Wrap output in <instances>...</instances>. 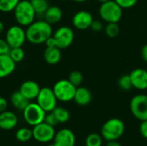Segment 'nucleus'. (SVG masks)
I'll return each instance as SVG.
<instances>
[{
    "label": "nucleus",
    "instance_id": "nucleus-23",
    "mask_svg": "<svg viewBox=\"0 0 147 146\" xmlns=\"http://www.w3.org/2000/svg\"><path fill=\"white\" fill-rule=\"evenodd\" d=\"M59 123H65L70 120V113L67 109L63 107H56L53 111Z\"/></svg>",
    "mask_w": 147,
    "mask_h": 146
},
{
    "label": "nucleus",
    "instance_id": "nucleus-18",
    "mask_svg": "<svg viewBox=\"0 0 147 146\" xmlns=\"http://www.w3.org/2000/svg\"><path fill=\"white\" fill-rule=\"evenodd\" d=\"M73 100L79 106H86L90 103L92 100V94L89 89L79 86L76 89Z\"/></svg>",
    "mask_w": 147,
    "mask_h": 146
},
{
    "label": "nucleus",
    "instance_id": "nucleus-11",
    "mask_svg": "<svg viewBox=\"0 0 147 146\" xmlns=\"http://www.w3.org/2000/svg\"><path fill=\"white\" fill-rule=\"evenodd\" d=\"M53 36L56 40L57 47L59 49H65L69 47L74 40V32L67 26L59 28Z\"/></svg>",
    "mask_w": 147,
    "mask_h": 146
},
{
    "label": "nucleus",
    "instance_id": "nucleus-43",
    "mask_svg": "<svg viewBox=\"0 0 147 146\" xmlns=\"http://www.w3.org/2000/svg\"><path fill=\"white\" fill-rule=\"evenodd\" d=\"M47 146H56L54 145V143H51V144H49Z\"/></svg>",
    "mask_w": 147,
    "mask_h": 146
},
{
    "label": "nucleus",
    "instance_id": "nucleus-19",
    "mask_svg": "<svg viewBox=\"0 0 147 146\" xmlns=\"http://www.w3.org/2000/svg\"><path fill=\"white\" fill-rule=\"evenodd\" d=\"M62 16L63 12L59 6H49L43 15L44 20L51 25L58 23L62 19Z\"/></svg>",
    "mask_w": 147,
    "mask_h": 146
},
{
    "label": "nucleus",
    "instance_id": "nucleus-32",
    "mask_svg": "<svg viewBox=\"0 0 147 146\" xmlns=\"http://www.w3.org/2000/svg\"><path fill=\"white\" fill-rule=\"evenodd\" d=\"M122 9H130L134 7L138 0H115Z\"/></svg>",
    "mask_w": 147,
    "mask_h": 146
},
{
    "label": "nucleus",
    "instance_id": "nucleus-35",
    "mask_svg": "<svg viewBox=\"0 0 147 146\" xmlns=\"http://www.w3.org/2000/svg\"><path fill=\"white\" fill-rule=\"evenodd\" d=\"M140 132L142 137L147 139V120L141 121V124L140 126Z\"/></svg>",
    "mask_w": 147,
    "mask_h": 146
},
{
    "label": "nucleus",
    "instance_id": "nucleus-20",
    "mask_svg": "<svg viewBox=\"0 0 147 146\" xmlns=\"http://www.w3.org/2000/svg\"><path fill=\"white\" fill-rule=\"evenodd\" d=\"M61 49L57 46L47 47L44 52V59L48 65H57L61 59Z\"/></svg>",
    "mask_w": 147,
    "mask_h": 146
},
{
    "label": "nucleus",
    "instance_id": "nucleus-10",
    "mask_svg": "<svg viewBox=\"0 0 147 146\" xmlns=\"http://www.w3.org/2000/svg\"><path fill=\"white\" fill-rule=\"evenodd\" d=\"M32 131L33 138L40 143H48L53 140L56 134L54 127L47 124L46 122H42L34 126Z\"/></svg>",
    "mask_w": 147,
    "mask_h": 146
},
{
    "label": "nucleus",
    "instance_id": "nucleus-2",
    "mask_svg": "<svg viewBox=\"0 0 147 146\" xmlns=\"http://www.w3.org/2000/svg\"><path fill=\"white\" fill-rule=\"evenodd\" d=\"M16 22L22 27H28L34 22L36 14L29 0H20L14 9Z\"/></svg>",
    "mask_w": 147,
    "mask_h": 146
},
{
    "label": "nucleus",
    "instance_id": "nucleus-13",
    "mask_svg": "<svg viewBox=\"0 0 147 146\" xmlns=\"http://www.w3.org/2000/svg\"><path fill=\"white\" fill-rule=\"evenodd\" d=\"M53 143L56 146H75L76 137L71 130L64 128L56 133Z\"/></svg>",
    "mask_w": 147,
    "mask_h": 146
},
{
    "label": "nucleus",
    "instance_id": "nucleus-29",
    "mask_svg": "<svg viewBox=\"0 0 147 146\" xmlns=\"http://www.w3.org/2000/svg\"><path fill=\"white\" fill-rule=\"evenodd\" d=\"M9 55L16 63H19L24 59L25 53L22 47H14L10 49Z\"/></svg>",
    "mask_w": 147,
    "mask_h": 146
},
{
    "label": "nucleus",
    "instance_id": "nucleus-15",
    "mask_svg": "<svg viewBox=\"0 0 147 146\" xmlns=\"http://www.w3.org/2000/svg\"><path fill=\"white\" fill-rule=\"evenodd\" d=\"M40 90V85L36 82L32 80H28L23 82L19 89V91L29 101L36 99Z\"/></svg>",
    "mask_w": 147,
    "mask_h": 146
},
{
    "label": "nucleus",
    "instance_id": "nucleus-7",
    "mask_svg": "<svg viewBox=\"0 0 147 146\" xmlns=\"http://www.w3.org/2000/svg\"><path fill=\"white\" fill-rule=\"evenodd\" d=\"M132 114L139 120H147V95L139 94L134 96L130 102Z\"/></svg>",
    "mask_w": 147,
    "mask_h": 146
},
{
    "label": "nucleus",
    "instance_id": "nucleus-3",
    "mask_svg": "<svg viewBox=\"0 0 147 146\" xmlns=\"http://www.w3.org/2000/svg\"><path fill=\"white\" fill-rule=\"evenodd\" d=\"M125 132L124 122L117 118H112L107 120L101 130L102 137L107 141L117 140Z\"/></svg>",
    "mask_w": 147,
    "mask_h": 146
},
{
    "label": "nucleus",
    "instance_id": "nucleus-44",
    "mask_svg": "<svg viewBox=\"0 0 147 146\" xmlns=\"http://www.w3.org/2000/svg\"><path fill=\"white\" fill-rule=\"evenodd\" d=\"M146 70H147V69H146Z\"/></svg>",
    "mask_w": 147,
    "mask_h": 146
},
{
    "label": "nucleus",
    "instance_id": "nucleus-14",
    "mask_svg": "<svg viewBox=\"0 0 147 146\" xmlns=\"http://www.w3.org/2000/svg\"><path fill=\"white\" fill-rule=\"evenodd\" d=\"M133 88H135L139 90L147 89V70L143 68H136L131 71L129 74Z\"/></svg>",
    "mask_w": 147,
    "mask_h": 146
},
{
    "label": "nucleus",
    "instance_id": "nucleus-38",
    "mask_svg": "<svg viewBox=\"0 0 147 146\" xmlns=\"http://www.w3.org/2000/svg\"><path fill=\"white\" fill-rule=\"evenodd\" d=\"M141 57L144 61L147 62V44H146L141 49Z\"/></svg>",
    "mask_w": 147,
    "mask_h": 146
},
{
    "label": "nucleus",
    "instance_id": "nucleus-27",
    "mask_svg": "<svg viewBox=\"0 0 147 146\" xmlns=\"http://www.w3.org/2000/svg\"><path fill=\"white\" fill-rule=\"evenodd\" d=\"M118 86L124 91H128L133 88L132 80L129 74H124L118 79Z\"/></svg>",
    "mask_w": 147,
    "mask_h": 146
},
{
    "label": "nucleus",
    "instance_id": "nucleus-8",
    "mask_svg": "<svg viewBox=\"0 0 147 146\" xmlns=\"http://www.w3.org/2000/svg\"><path fill=\"white\" fill-rule=\"evenodd\" d=\"M58 99L53 90L48 87L41 88L36 98V102L47 113L52 112L57 107Z\"/></svg>",
    "mask_w": 147,
    "mask_h": 146
},
{
    "label": "nucleus",
    "instance_id": "nucleus-40",
    "mask_svg": "<svg viewBox=\"0 0 147 146\" xmlns=\"http://www.w3.org/2000/svg\"><path fill=\"white\" fill-rule=\"evenodd\" d=\"M3 30H4V24L3 23L2 21H0V34L3 32Z\"/></svg>",
    "mask_w": 147,
    "mask_h": 146
},
{
    "label": "nucleus",
    "instance_id": "nucleus-31",
    "mask_svg": "<svg viewBox=\"0 0 147 146\" xmlns=\"http://www.w3.org/2000/svg\"><path fill=\"white\" fill-rule=\"evenodd\" d=\"M44 122H46L47 124H48V125H50V126H52L53 127L56 126L58 124H59L53 112H48L46 114L45 119H44Z\"/></svg>",
    "mask_w": 147,
    "mask_h": 146
},
{
    "label": "nucleus",
    "instance_id": "nucleus-6",
    "mask_svg": "<svg viewBox=\"0 0 147 146\" xmlns=\"http://www.w3.org/2000/svg\"><path fill=\"white\" fill-rule=\"evenodd\" d=\"M47 112L37 102H29L22 111L24 120L31 126H34L44 122Z\"/></svg>",
    "mask_w": 147,
    "mask_h": 146
},
{
    "label": "nucleus",
    "instance_id": "nucleus-26",
    "mask_svg": "<svg viewBox=\"0 0 147 146\" xmlns=\"http://www.w3.org/2000/svg\"><path fill=\"white\" fill-rule=\"evenodd\" d=\"M20 0H0V11L9 13L14 11Z\"/></svg>",
    "mask_w": 147,
    "mask_h": 146
},
{
    "label": "nucleus",
    "instance_id": "nucleus-9",
    "mask_svg": "<svg viewBox=\"0 0 147 146\" xmlns=\"http://www.w3.org/2000/svg\"><path fill=\"white\" fill-rule=\"evenodd\" d=\"M5 40L9 45L10 48L22 47L27 40L26 30L20 25H14L8 28L5 35Z\"/></svg>",
    "mask_w": 147,
    "mask_h": 146
},
{
    "label": "nucleus",
    "instance_id": "nucleus-42",
    "mask_svg": "<svg viewBox=\"0 0 147 146\" xmlns=\"http://www.w3.org/2000/svg\"><path fill=\"white\" fill-rule=\"evenodd\" d=\"M98 2H100L101 3H106V2H109V1H111V0H97Z\"/></svg>",
    "mask_w": 147,
    "mask_h": 146
},
{
    "label": "nucleus",
    "instance_id": "nucleus-28",
    "mask_svg": "<svg viewBox=\"0 0 147 146\" xmlns=\"http://www.w3.org/2000/svg\"><path fill=\"white\" fill-rule=\"evenodd\" d=\"M102 137L98 133H90L85 139L86 146H102Z\"/></svg>",
    "mask_w": 147,
    "mask_h": 146
},
{
    "label": "nucleus",
    "instance_id": "nucleus-4",
    "mask_svg": "<svg viewBox=\"0 0 147 146\" xmlns=\"http://www.w3.org/2000/svg\"><path fill=\"white\" fill-rule=\"evenodd\" d=\"M122 9L115 0H111L101 4L99 14L101 18L107 23L119 22L122 17Z\"/></svg>",
    "mask_w": 147,
    "mask_h": 146
},
{
    "label": "nucleus",
    "instance_id": "nucleus-33",
    "mask_svg": "<svg viewBox=\"0 0 147 146\" xmlns=\"http://www.w3.org/2000/svg\"><path fill=\"white\" fill-rule=\"evenodd\" d=\"M10 46L6 41V40L0 39V55L3 54H9L10 51Z\"/></svg>",
    "mask_w": 147,
    "mask_h": 146
},
{
    "label": "nucleus",
    "instance_id": "nucleus-1",
    "mask_svg": "<svg viewBox=\"0 0 147 146\" xmlns=\"http://www.w3.org/2000/svg\"><path fill=\"white\" fill-rule=\"evenodd\" d=\"M53 35L52 25L45 20L33 22L27 27L26 37L27 40L34 45H40Z\"/></svg>",
    "mask_w": 147,
    "mask_h": 146
},
{
    "label": "nucleus",
    "instance_id": "nucleus-37",
    "mask_svg": "<svg viewBox=\"0 0 147 146\" xmlns=\"http://www.w3.org/2000/svg\"><path fill=\"white\" fill-rule=\"evenodd\" d=\"M7 107H8V102L6 99L3 96H0V113L5 111Z\"/></svg>",
    "mask_w": 147,
    "mask_h": 146
},
{
    "label": "nucleus",
    "instance_id": "nucleus-5",
    "mask_svg": "<svg viewBox=\"0 0 147 146\" xmlns=\"http://www.w3.org/2000/svg\"><path fill=\"white\" fill-rule=\"evenodd\" d=\"M77 87L73 85L68 79H62L55 83L53 90L58 101L68 102L74 99Z\"/></svg>",
    "mask_w": 147,
    "mask_h": 146
},
{
    "label": "nucleus",
    "instance_id": "nucleus-24",
    "mask_svg": "<svg viewBox=\"0 0 147 146\" xmlns=\"http://www.w3.org/2000/svg\"><path fill=\"white\" fill-rule=\"evenodd\" d=\"M16 138L19 142H27L33 138V131L27 127L19 128L16 133Z\"/></svg>",
    "mask_w": 147,
    "mask_h": 146
},
{
    "label": "nucleus",
    "instance_id": "nucleus-17",
    "mask_svg": "<svg viewBox=\"0 0 147 146\" xmlns=\"http://www.w3.org/2000/svg\"><path fill=\"white\" fill-rule=\"evenodd\" d=\"M17 116L11 111H3L0 113V129L9 131L17 125Z\"/></svg>",
    "mask_w": 147,
    "mask_h": 146
},
{
    "label": "nucleus",
    "instance_id": "nucleus-30",
    "mask_svg": "<svg viewBox=\"0 0 147 146\" xmlns=\"http://www.w3.org/2000/svg\"><path fill=\"white\" fill-rule=\"evenodd\" d=\"M68 80L73 84L75 85L77 88L79 87L82 83H83V80H84V76L83 74L78 71H73L70 73L69 75V77H68Z\"/></svg>",
    "mask_w": 147,
    "mask_h": 146
},
{
    "label": "nucleus",
    "instance_id": "nucleus-39",
    "mask_svg": "<svg viewBox=\"0 0 147 146\" xmlns=\"http://www.w3.org/2000/svg\"><path fill=\"white\" fill-rule=\"evenodd\" d=\"M107 146H123L121 143H119L117 140H112V141H108Z\"/></svg>",
    "mask_w": 147,
    "mask_h": 146
},
{
    "label": "nucleus",
    "instance_id": "nucleus-34",
    "mask_svg": "<svg viewBox=\"0 0 147 146\" xmlns=\"http://www.w3.org/2000/svg\"><path fill=\"white\" fill-rule=\"evenodd\" d=\"M90 28H91L95 32H100V31H102L104 28V27H103V24H102V22L101 21H99V20H94L92 22L91 26H90Z\"/></svg>",
    "mask_w": 147,
    "mask_h": 146
},
{
    "label": "nucleus",
    "instance_id": "nucleus-36",
    "mask_svg": "<svg viewBox=\"0 0 147 146\" xmlns=\"http://www.w3.org/2000/svg\"><path fill=\"white\" fill-rule=\"evenodd\" d=\"M47 47H54V46H57V44H56V40L54 39V37L52 35L50 36L45 42Z\"/></svg>",
    "mask_w": 147,
    "mask_h": 146
},
{
    "label": "nucleus",
    "instance_id": "nucleus-22",
    "mask_svg": "<svg viewBox=\"0 0 147 146\" xmlns=\"http://www.w3.org/2000/svg\"><path fill=\"white\" fill-rule=\"evenodd\" d=\"M36 15H44L47 9L49 8V3L47 0H29Z\"/></svg>",
    "mask_w": 147,
    "mask_h": 146
},
{
    "label": "nucleus",
    "instance_id": "nucleus-21",
    "mask_svg": "<svg viewBox=\"0 0 147 146\" xmlns=\"http://www.w3.org/2000/svg\"><path fill=\"white\" fill-rule=\"evenodd\" d=\"M10 102L17 110L23 111L24 108L29 104V100L27 99L19 90H17L11 95Z\"/></svg>",
    "mask_w": 147,
    "mask_h": 146
},
{
    "label": "nucleus",
    "instance_id": "nucleus-25",
    "mask_svg": "<svg viewBox=\"0 0 147 146\" xmlns=\"http://www.w3.org/2000/svg\"><path fill=\"white\" fill-rule=\"evenodd\" d=\"M105 34L109 38H115L120 34V26L118 22H109L104 28Z\"/></svg>",
    "mask_w": 147,
    "mask_h": 146
},
{
    "label": "nucleus",
    "instance_id": "nucleus-12",
    "mask_svg": "<svg viewBox=\"0 0 147 146\" xmlns=\"http://www.w3.org/2000/svg\"><path fill=\"white\" fill-rule=\"evenodd\" d=\"M93 21L94 18L91 13L86 10H80L73 15L72 24L79 30H86L90 28Z\"/></svg>",
    "mask_w": 147,
    "mask_h": 146
},
{
    "label": "nucleus",
    "instance_id": "nucleus-16",
    "mask_svg": "<svg viewBox=\"0 0 147 146\" xmlns=\"http://www.w3.org/2000/svg\"><path fill=\"white\" fill-rule=\"evenodd\" d=\"M16 64L9 54L0 55V78L11 75L16 69Z\"/></svg>",
    "mask_w": 147,
    "mask_h": 146
},
{
    "label": "nucleus",
    "instance_id": "nucleus-41",
    "mask_svg": "<svg viewBox=\"0 0 147 146\" xmlns=\"http://www.w3.org/2000/svg\"><path fill=\"white\" fill-rule=\"evenodd\" d=\"M73 1L76 3H84V2H86L87 0H73Z\"/></svg>",
    "mask_w": 147,
    "mask_h": 146
}]
</instances>
